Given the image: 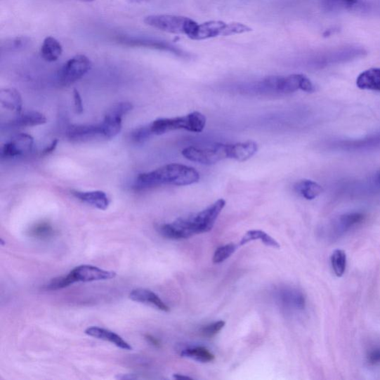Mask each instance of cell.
Listing matches in <instances>:
<instances>
[{
    "label": "cell",
    "instance_id": "40",
    "mask_svg": "<svg viewBox=\"0 0 380 380\" xmlns=\"http://www.w3.org/2000/svg\"><path fill=\"white\" fill-rule=\"evenodd\" d=\"M173 377L178 380H188V379H192V378L188 376H183L181 374H175Z\"/></svg>",
    "mask_w": 380,
    "mask_h": 380
},
{
    "label": "cell",
    "instance_id": "39",
    "mask_svg": "<svg viewBox=\"0 0 380 380\" xmlns=\"http://www.w3.org/2000/svg\"><path fill=\"white\" fill-rule=\"evenodd\" d=\"M340 1L343 3L346 6H352L357 4L359 0H340Z\"/></svg>",
    "mask_w": 380,
    "mask_h": 380
},
{
    "label": "cell",
    "instance_id": "30",
    "mask_svg": "<svg viewBox=\"0 0 380 380\" xmlns=\"http://www.w3.org/2000/svg\"><path fill=\"white\" fill-rule=\"evenodd\" d=\"M238 246L234 244H229L225 246H221L216 251L213 261L215 264L222 263L228 258H230L237 250Z\"/></svg>",
    "mask_w": 380,
    "mask_h": 380
},
{
    "label": "cell",
    "instance_id": "42",
    "mask_svg": "<svg viewBox=\"0 0 380 380\" xmlns=\"http://www.w3.org/2000/svg\"><path fill=\"white\" fill-rule=\"evenodd\" d=\"M77 1L83 2V3H91L96 1V0H77Z\"/></svg>",
    "mask_w": 380,
    "mask_h": 380
},
{
    "label": "cell",
    "instance_id": "29",
    "mask_svg": "<svg viewBox=\"0 0 380 380\" xmlns=\"http://www.w3.org/2000/svg\"><path fill=\"white\" fill-rule=\"evenodd\" d=\"M30 234L34 238L47 240L54 235V230L48 223L41 222L32 228Z\"/></svg>",
    "mask_w": 380,
    "mask_h": 380
},
{
    "label": "cell",
    "instance_id": "28",
    "mask_svg": "<svg viewBox=\"0 0 380 380\" xmlns=\"http://www.w3.org/2000/svg\"><path fill=\"white\" fill-rule=\"evenodd\" d=\"M331 263L333 271L337 277H342L346 272L347 256L345 251L336 250L332 255Z\"/></svg>",
    "mask_w": 380,
    "mask_h": 380
},
{
    "label": "cell",
    "instance_id": "1",
    "mask_svg": "<svg viewBox=\"0 0 380 380\" xmlns=\"http://www.w3.org/2000/svg\"><path fill=\"white\" fill-rule=\"evenodd\" d=\"M225 205V200L221 199L198 214L164 224L163 234L168 240H181L211 231Z\"/></svg>",
    "mask_w": 380,
    "mask_h": 380
},
{
    "label": "cell",
    "instance_id": "15",
    "mask_svg": "<svg viewBox=\"0 0 380 380\" xmlns=\"http://www.w3.org/2000/svg\"><path fill=\"white\" fill-rule=\"evenodd\" d=\"M67 137L72 142L80 143L103 136L100 124H74L68 127Z\"/></svg>",
    "mask_w": 380,
    "mask_h": 380
},
{
    "label": "cell",
    "instance_id": "5",
    "mask_svg": "<svg viewBox=\"0 0 380 380\" xmlns=\"http://www.w3.org/2000/svg\"><path fill=\"white\" fill-rule=\"evenodd\" d=\"M206 117L199 112L173 119H159L150 125L153 135L161 136L172 131L185 129L192 133H202L206 126Z\"/></svg>",
    "mask_w": 380,
    "mask_h": 380
},
{
    "label": "cell",
    "instance_id": "38",
    "mask_svg": "<svg viewBox=\"0 0 380 380\" xmlns=\"http://www.w3.org/2000/svg\"><path fill=\"white\" fill-rule=\"evenodd\" d=\"M117 378L120 379H138V376L135 374H127L119 375V376H117Z\"/></svg>",
    "mask_w": 380,
    "mask_h": 380
},
{
    "label": "cell",
    "instance_id": "3",
    "mask_svg": "<svg viewBox=\"0 0 380 380\" xmlns=\"http://www.w3.org/2000/svg\"><path fill=\"white\" fill-rule=\"evenodd\" d=\"M115 277L116 273L114 271L103 270L93 266H80L74 268L67 276L51 280L45 286V289L47 291H58L77 282L110 280L115 278Z\"/></svg>",
    "mask_w": 380,
    "mask_h": 380
},
{
    "label": "cell",
    "instance_id": "10",
    "mask_svg": "<svg viewBox=\"0 0 380 380\" xmlns=\"http://www.w3.org/2000/svg\"><path fill=\"white\" fill-rule=\"evenodd\" d=\"M133 106L129 102L115 104L104 117L100 124L103 138L112 139L121 133L123 117L132 111Z\"/></svg>",
    "mask_w": 380,
    "mask_h": 380
},
{
    "label": "cell",
    "instance_id": "4",
    "mask_svg": "<svg viewBox=\"0 0 380 380\" xmlns=\"http://www.w3.org/2000/svg\"><path fill=\"white\" fill-rule=\"evenodd\" d=\"M143 22L155 30L169 34L186 35L193 41L199 25L189 18L169 15H149L144 18Z\"/></svg>",
    "mask_w": 380,
    "mask_h": 380
},
{
    "label": "cell",
    "instance_id": "25",
    "mask_svg": "<svg viewBox=\"0 0 380 380\" xmlns=\"http://www.w3.org/2000/svg\"><path fill=\"white\" fill-rule=\"evenodd\" d=\"M295 190L307 200L316 199L323 191L318 183L306 179L297 182Z\"/></svg>",
    "mask_w": 380,
    "mask_h": 380
},
{
    "label": "cell",
    "instance_id": "37",
    "mask_svg": "<svg viewBox=\"0 0 380 380\" xmlns=\"http://www.w3.org/2000/svg\"><path fill=\"white\" fill-rule=\"evenodd\" d=\"M146 339L148 341V343L154 346L159 347L160 346L159 341L151 335H147Z\"/></svg>",
    "mask_w": 380,
    "mask_h": 380
},
{
    "label": "cell",
    "instance_id": "20",
    "mask_svg": "<svg viewBox=\"0 0 380 380\" xmlns=\"http://www.w3.org/2000/svg\"><path fill=\"white\" fill-rule=\"evenodd\" d=\"M278 299L282 306L291 310H303L306 307V298L301 291L293 288H285L278 293Z\"/></svg>",
    "mask_w": 380,
    "mask_h": 380
},
{
    "label": "cell",
    "instance_id": "8",
    "mask_svg": "<svg viewBox=\"0 0 380 380\" xmlns=\"http://www.w3.org/2000/svg\"><path fill=\"white\" fill-rule=\"evenodd\" d=\"M248 25L241 22H230L220 20L205 22L199 25L194 41H204L219 36H232L252 32Z\"/></svg>",
    "mask_w": 380,
    "mask_h": 380
},
{
    "label": "cell",
    "instance_id": "17",
    "mask_svg": "<svg viewBox=\"0 0 380 380\" xmlns=\"http://www.w3.org/2000/svg\"><path fill=\"white\" fill-rule=\"evenodd\" d=\"M85 334L91 337L107 341L117 348L125 350H132L133 347L129 344L121 336L103 327L93 326L88 327Z\"/></svg>",
    "mask_w": 380,
    "mask_h": 380
},
{
    "label": "cell",
    "instance_id": "18",
    "mask_svg": "<svg viewBox=\"0 0 380 380\" xmlns=\"http://www.w3.org/2000/svg\"><path fill=\"white\" fill-rule=\"evenodd\" d=\"M129 296L131 300L136 301V303L148 304L164 312L169 311V308L158 295L150 290L144 289V288H137V289L133 290Z\"/></svg>",
    "mask_w": 380,
    "mask_h": 380
},
{
    "label": "cell",
    "instance_id": "13",
    "mask_svg": "<svg viewBox=\"0 0 380 380\" xmlns=\"http://www.w3.org/2000/svg\"><path fill=\"white\" fill-rule=\"evenodd\" d=\"M34 138L29 134L20 133L6 143L0 151L2 159H15L32 152Z\"/></svg>",
    "mask_w": 380,
    "mask_h": 380
},
{
    "label": "cell",
    "instance_id": "41",
    "mask_svg": "<svg viewBox=\"0 0 380 380\" xmlns=\"http://www.w3.org/2000/svg\"><path fill=\"white\" fill-rule=\"evenodd\" d=\"M130 1L133 3H143L148 1V0H130Z\"/></svg>",
    "mask_w": 380,
    "mask_h": 380
},
{
    "label": "cell",
    "instance_id": "32",
    "mask_svg": "<svg viewBox=\"0 0 380 380\" xmlns=\"http://www.w3.org/2000/svg\"><path fill=\"white\" fill-rule=\"evenodd\" d=\"M30 43V39L26 37H16L6 41L2 45V49L6 48V50H19L27 46Z\"/></svg>",
    "mask_w": 380,
    "mask_h": 380
},
{
    "label": "cell",
    "instance_id": "7",
    "mask_svg": "<svg viewBox=\"0 0 380 380\" xmlns=\"http://www.w3.org/2000/svg\"><path fill=\"white\" fill-rule=\"evenodd\" d=\"M182 155L188 160L204 165H214L223 160L232 159V144L217 143L205 148L190 147L183 150Z\"/></svg>",
    "mask_w": 380,
    "mask_h": 380
},
{
    "label": "cell",
    "instance_id": "31",
    "mask_svg": "<svg viewBox=\"0 0 380 380\" xmlns=\"http://www.w3.org/2000/svg\"><path fill=\"white\" fill-rule=\"evenodd\" d=\"M152 136H153V134L152 133L150 125H148L135 129L133 132L131 133L130 137L131 140L134 143L140 144L147 141Z\"/></svg>",
    "mask_w": 380,
    "mask_h": 380
},
{
    "label": "cell",
    "instance_id": "33",
    "mask_svg": "<svg viewBox=\"0 0 380 380\" xmlns=\"http://www.w3.org/2000/svg\"><path fill=\"white\" fill-rule=\"evenodd\" d=\"M225 325V321H218L203 327L202 334L206 337H213L221 332Z\"/></svg>",
    "mask_w": 380,
    "mask_h": 380
},
{
    "label": "cell",
    "instance_id": "36",
    "mask_svg": "<svg viewBox=\"0 0 380 380\" xmlns=\"http://www.w3.org/2000/svg\"><path fill=\"white\" fill-rule=\"evenodd\" d=\"M58 140L55 139L51 143L50 145L43 151L42 155L46 156L51 154L52 152H54L58 147Z\"/></svg>",
    "mask_w": 380,
    "mask_h": 380
},
{
    "label": "cell",
    "instance_id": "26",
    "mask_svg": "<svg viewBox=\"0 0 380 380\" xmlns=\"http://www.w3.org/2000/svg\"><path fill=\"white\" fill-rule=\"evenodd\" d=\"M260 240L264 244L274 248H280V244L268 233L260 230H252L246 232L240 245L242 246L252 241Z\"/></svg>",
    "mask_w": 380,
    "mask_h": 380
},
{
    "label": "cell",
    "instance_id": "6",
    "mask_svg": "<svg viewBox=\"0 0 380 380\" xmlns=\"http://www.w3.org/2000/svg\"><path fill=\"white\" fill-rule=\"evenodd\" d=\"M265 88L268 93L287 95L298 90L306 93H313L315 86L309 78L304 74H294L289 76H270L263 80Z\"/></svg>",
    "mask_w": 380,
    "mask_h": 380
},
{
    "label": "cell",
    "instance_id": "27",
    "mask_svg": "<svg viewBox=\"0 0 380 380\" xmlns=\"http://www.w3.org/2000/svg\"><path fill=\"white\" fill-rule=\"evenodd\" d=\"M181 356L202 363L212 362L215 359V356L211 351L204 347L198 346L182 350Z\"/></svg>",
    "mask_w": 380,
    "mask_h": 380
},
{
    "label": "cell",
    "instance_id": "35",
    "mask_svg": "<svg viewBox=\"0 0 380 380\" xmlns=\"http://www.w3.org/2000/svg\"><path fill=\"white\" fill-rule=\"evenodd\" d=\"M73 97H74V109H75L76 112L77 114H82L84 110L83 100H82L81 94L79 93V91H78L77 89L74 90Z\"/></svg>",
    "mask_w": 380,
    "mask_h": 380
},
{
    "label": "cell",
    "instance_id": "19",
    "mask_svg": "<svg viewBox=\"0 0 380 380\" xmlns=\"http://www.w3.org/2000/svg\"><path fill=\"white\" fill-rule=\"evenodd\" d=\"M46 122V117L44 114L35 111H30L17 115L15 119L6 124V127L9 129L32 127L41 126L45 124Z\"/></svg>",
    "mask_w": 380,
    "mask_h": 380
},
{
    "label": "cell",
    "instance_id": "34",
    "mask_svg": "<svg viewBox=\"0 0 380 380\" xmlns=\"http://www.w3.org/2000/svg\"><path fill=\"white\" fill-rule=\"evenodd\" d=\"M367 360L372 365L380 364V347H376L371 350L367 356Z\"/></svg>",
    "mask_w": 380,
    "mask_h": 380
},
{
    "label": "cell",
    "instance_id": "9",
    "mask_svg": "<svg viewBox=\"0 0 380 380\" xmlns=\"http://www.w3.org/2000/svg\"><path fill=\"white\" fill-rule=\"evenodd\" d=\"M93 67V63L84 55H77L65 63L58 73L62 86H70L81 79Z\"/></svg>",
    "mask_w": 380,
    "mask_h": 380
},
{
    "label": "cell",
    "instance_id": "14",
    "mask_svg": "<svg viewBox=\"0 0 380 380\" xmlns=\"http://www.w3.org/2000/svg\"><path fill=\"white\" fill-rule=\"evenodd\" d=\"M365 216L361 213L346 214L337 217L330 225V239L343 237L348 231L360 224Z\"/></svg>",
    "mask_w": 380,
    "mask_h": 380
},
{
    "label": "cell",
    "instance_id": "24",
    "mask_svg": "<svg viewBox=\"0 0 380 380\" xmlns=\"http://www.w3.org/2000/svg\"><path fill=\"white\" fill-rule=\"evenodd\" d=\"M233 160L240 162L252 158L258 151V144L252 140L232 144Z\"/></svg>",
    "mask_w": 380,
    "mask_h": 380
},
{
    "label": "cell",
    "instance_id": "16",
    "mask_svg": "<svg viewBox=\"0 0 380 380\" xmlns=\"http://www.w3.org/2000/svg\"><path fill=\"white\" fill-rule=\"evenodd\" d=\"M72 194L78 200L100 209V211H106L110 204L107 193L101 190L84 192L72 190Z\"/></svg>",
    "mask_w": 380,
    "mask_h": 380
},
{
    "label": "cell",
    "instance_id": "12",
    "mask_svg": "<svg viewBox=\"0 0 380 380\" xmlns=\"http://www.w3.org/2000/svg\"><path fill=\"white\" fill-rule=\"evenodd\" d=\"M332 150L346 152L370 151L380 148V131L378 133L356 140H333L327 142Z\"/></svg>",
    "mask_w": 380,
    "mask_h": 380
},
{
    "label": "cell",
    "instance_id": "22",
    "mask_svg": "<svg viewBox=\"0 0 380 380\" xmlns=\"http://www.w3.org/2000/svg\"><path fill=\"white\" fill-rule=\"evenodd\" d=\"M357 85L361 89L380 91V69L373 68L362 72L358 77Z\"/></svg>",
    "mask_w": 380,
    "mask_h": 380
},
{
    "label": "cell",
    "instance_id": "23",
    "mask_svg": "<svg viewBox=\"0 0 380 380\" xmlns=\"http://www.w3.org/2000/svg\"><path fill=\"white\" fill-rule=\"evenodd\" d=\"M41 53L42 58L47 62L57 61L63 53L61 44L53 37H47L41 46Z\"/></svg>",
    "mask_w": 380,
    "mask_h": 380
},
{
    "label": "cell",
    "instance_id": "2",
    "mask_svg": "<svg viewBox=\"0 0 380 380\" xmlns=\"http://www.w3.org/2000/svg\"><path fill=\"white\" fill-rule=\"evenodd\" d=\"M199 180L200 175L194 168L169 164L154 171L140 174L135 182V188L142 190L162 185L188 186Z\"/></svg>",
    "mask_w": 380,
    "mask_h": 380
},
{
    "label": "cell",
    "instance_id": "11",
    "mask_svg": "<svg viewBox=\"0 0 380 380\" xmlns=\"http://www.w3.org/2000/svg\"><path fill=\"white\" fill-rule=\"evenodd\" d=\"M117 42L131 47H143L170 52L180 58H188V54L182 49L167 41L159 39L144 37L122 36L117 38Z\"/></svg>",
    "mask_w": 380,
    "mask_h": 380
},
{
    "label": "cell",
    "instance_id": "21",
    "mask_svg": "<svg viewBox=\"0 0 380 380\" xmlns=\"http://www.w3.org/2000/svg\"><path fill=\"white\" fill-rule=\"evenodd\" d=\"M0 102L3 107L15 112L17 115L22 113V100L19 91L16 89H2L0 91Z\"/></svg>",
    "mask_w": 380,
    "mask_h": 380
}]
</instances>
